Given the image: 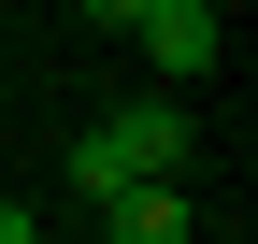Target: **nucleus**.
<instances>
[{"label": "nucleus", "mask_w": 258, "mask_h": 244, "mask_svg": "<svg viewBox=\"0 0 258 244\" xmlns=\"http://www.w3.org/2000/svg\"><path fill=\"white\" fill-rule=\"evenodd\" d=\"M186 158H201V115L186 101H129L101 130H72V187L115 201V187H186Z\"/></svg>", "instance_id": "nucleus-1"}, {"label": "nucleus", "mask_w": 258, "mask_h": 244, "mask_svg": "<svg viewBox=\"0 0 258 244\" xmlns=\"http://www.w3.org/2000/svg\"><path fill=\"white\" fill-rule=\"evenodd\" d=\"M129 43H144V57H158V72H172V86H201L215 57H230V29H215V0H158V15L129 29Z\"/></svg>", "instance_id": "nucleus-2"}, {"label": "nucleus", "mask_w": 258, "mask_h": 244, "mask_svg": "<svg viewBox=\"0 0 258 244\" xmlns=\"http://www.w3.org/2000/svg\"><path fill=\"white\" fill-rule=\"evenodd\" d=\"M101 244H201V216H186V187H115Z\"/></svg>", "instance_id": "nucleus-3"}, {"label": "nucleus", "mask_w": 258, "mask_h": 244, "mask_svg": "<svg viewBox=\"0 0 258 244\" xmlns=\"http://www.w3.org/2000/svg\"><path fill=\"white\" fill-rule=\"evenodd\" d=\"M86 15H101V29H144V15H158V0H86Z\"/></svg>", "instance_id": "nucleus-4"}, {"label": "nucleus", "mask_w": 258, "mask_h": 244, "mask_svg": "<svg viewBox=\"0 0 258 244\" xmlns=\"http://www.w3.org/2000/svg\"><path fill=\"white\" fill-rule=\"evenodd\" d=\"M0 244H43V230H29V201H0Z\"/></svg>", "instance_id": "nucleus-5"}]
</instances>
